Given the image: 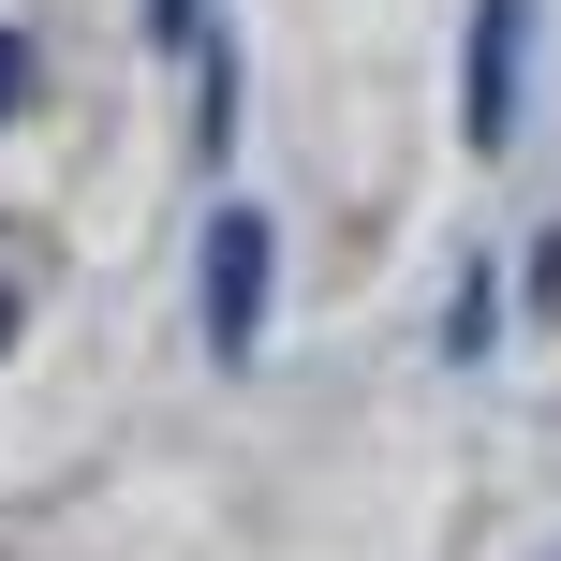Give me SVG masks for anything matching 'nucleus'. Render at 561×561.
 Segmentation results:
<instances>
[{"label":"nucleus","instance_id":"f257e3e1","mask_svg":"<svg viewBox=\"0 0 561 561\" xmlns=\"http://www.w3.org/2000/svg\"><path fill=\"white\" fill-rule=\"evenodd\" d=\"M252 325H266V222L222 207V222H207V340L252 355Z\"/></svg>","mask_w":561,"mask_h":561},{"label":"nucleus","instance_id":"f03ea898","mask_svg":"<svg viewBox=\"0 0 561 561\" xmlns=\"http://www.w3.org/2000/svg\"><path fill=\"white\" fill-rule=\"evenodd\" d=\"M517 45H533V0H488L473 15V148L517 134Z\"/></svg>","mask_w":561,"mask_h":561},{"label":"nucleus","instance_id":"7ed1b4c3","mask_svg":"<svg viewBox=\"0 0 561 561\" xmlns=\"http://www.w3.org/2000/svg\"><path fill=\"white\" fill-rule=\"evenodd\" d=\"M30 104V30H0V118Z\"/></svg>","mask_w":561,"mask_h":561},{"label":"nucleus","instance_id":"20e7f679","mask_svg":"<svg viewBox=\"0 0 561 561\" xmlns=\"http://www.w3.org/2000/svg\"><path fill=\"white\" fill-rule=\"evenodd\" d=\"M0 340H15V266H0Z\"/></svg>","mask_w":561,"mask_h":561}]
</instances>
